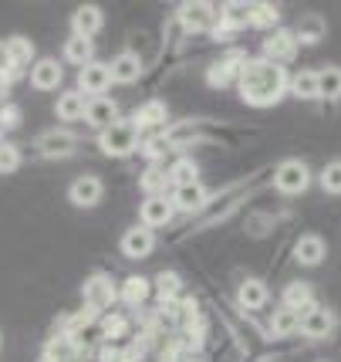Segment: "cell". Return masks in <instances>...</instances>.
<instances>
[{"mask_svg": "<svg viewBox=\"0 0 341 362\" xmlns=\"http://www.w3.org/2000/svg\"><path fill=\"white\" fill-rule=\"evenodd\" d=\"M237 88H240V98L247 105L267 109V105H277L280 98L287 95L291 78H287L284 64H274V62H267V58H247Z\"/></svg>", "mask_w": 341, "mask_h": 362, "instance_id": "1", "label": "cell"}, {"mask_svg": "<svg viewBox=\"0 0 341 362\" xmlns=\"http://www.w3.org/2000/svg\"><path fill=\"white\" fill-rule=\"evenodd\" d=\"M98 146H102L105 156H115V159L128 156V153L139 149V126L119 119V122H112L105 132H98Z\"/></svg>", "mask_w": 341, "mask_h": 362, "instance_id": "2", "label": "cell"}, {"mask_svg": "<svg viewBox=\"0 0 341 362\" xmlns=\"http://www.w3.org/2000/svg\"><path fill=\"white\" fill-rule=\"evenodd\" d=\"M311 183V173L308 166L301 163V159H284L277 170H274V187L280 193H287V197H294V193H304Z\"/></svg>", "mask_w": 341, "mask_h": 362, "instance_id": "3", "label": "cell"}, {"mask_svg": "<svg viewBox=\"0 0 341 362\" xmlns=\"http://www.w3.org/2000/svg\"><path fill=\"white\" fill-rule=\"evenodd\" d=\"M81 298H85V308H92L95 315L98 312H105V308H112V301H115V284H112L109 274H92L88 281H85V288H81Z\"/></svg>", "mask_w": 341, "mask_h": 362, "instance_id": "4", "label": "cell"}, {"mask_svg": "<svg viewBox=\"0 0 341 362\" xmlns=\"http://www.w3.org/2000/svg\"><path fill=\"white\" fill-rule=\"evenodd\" d=\"M37 153L44 159H64V156H71L75 153V146H78V139L68 132V129H47V132H41L37 136Z\"/></svg>", "mask_w": 341, "mask_h": 362, "instance_id": "5", "label": "cell"}, {"mask_svg": "<svg viewBox=\"0 0 341 362\" xmlns=\"http://www.w3.org/2000/svg\"><path fill=\"white\" fill-rule=\"evenodd\" d=\"M109 85H112L109 64L92 62L78 71V92L88 95V98H102V92H109Z\"/></svg>", "mask_w": 341, "mask_h": 362, "instance_id": "6", "label": "cell"}, {"mask_svg": "<svg viewBox=\"0 0 341 362\" xmlns=\"http://www.w3.org/2000/svg\"><path fill=\"white\" fill-rule=\"evenodd\" d=\"M331 329H335V315H331L328 308H321V305H311V308H304V312H301V332H304L308 339H328V335H331Z\"/></svg>", "mask_w": 341, "mask_h": 362, "instance_id": "7", "label": "cell"}, {"mask_svg": "<svg viewBox=\"0 0 341 362\" xmlns=\"http://www.w3.org/2000/svg\"><path fill=\"white\" fill-rule=\"evenodd\" d=\"M294 51H297L294 31H284V28H277L270 37H264V58H267V62H274V64L291 62V58H294Z\"/></svg>", "mask_w": 341, "mask_h": 362, "instance_id": "8", "label": "cell"}, {"mask_svg": "<svg viewBox=\"0 0 341 362\" xmlns=\"http://www.w3.org/2000/svg\"><path fill=\"white\" fill-rule=\"evenodd\" d=\"M102 193H105V187H102V180L98 176H78L75 183H71V189H68V200L75 206H98L102 204Z\"/></svg>", "mask_w": 341, "mask_h": 362, "instance_id": "9", "label": "cell"}, {"mask_svg": "<svg viewBox=\"0 0 341 362\" xmlns=\"http://www.w3.org/2000/svg\"><path fill=\"white\" fill-rule=\"evenodd\" d=\"M172 214H176V206H172L169 197H145V204H142L139 217H142V227H166L172 221Z\"/></svg>", "mask_w": 341, "mask_h": 362, "instance_id": "10", "label": "cell"}, {"mask_svg": "<svg viewBox=\"0 0 341 362\" xmlns=\"http://www.w3.org/2000/svg\"><path fill=\"white\" fill-rule=\"evenodd\" d=\"M85 122L98 132H105L112 122H119V105L112 102V98H88V109H85Z\"/></svg>", "mask_w": 341, "mask_h": 362, "instance_id": "11", "label": "cell"}, {"mask_svg": "<svg viewBox=\"0 0 341 362\" xmlns=\"http://www.w3.org/2000/svg\"><path fill=\"white\" fill-rule=\"evenodd\" d=\"M61 78H64V71L54 58H41V62L31 64V85L37 92H54L61 85Z\"/></svg>", "mask_w": 341, "mask_h": 362, "instance_id": "12", "label": "cell"}, {"mask_svg": "<svg viewBox=\"0 0 341 362\" xmlns=\"http://www.w3.org/2000/svg\"><path fill=\"white\" fill-rule=\"evenodd\" d=\"M155 251V234L149 227H132L122 234V254L125 257H149Z\"/></svg>", "mask_w": 341, "mask_h": 362, "instance_id": "13", "label": "cell"}, {"mask_svg": "<svg viewBox=\"0 0 341 362\" xmlns=\"http://www.w3.org/2000/svg\"><path fill=\"white\" fill-rule=\"evenodd\" d=\"M102 24H105V17H102V11L95 4H81L75 14H71V31L78 37H95V34L102 31Z\"/></svg>", "mask_w": 341, "mask_h": 362, "instance_id": "14", "label": "cell"}, {"mask_svg": "<svg viewBox=\"0 0 341 362\" xmlns=\"http://www.w3.org/2000/svg\"><path fill=\"white\" fill-rule=\"evenodd\" d=\"M244 62H247V58H240V54L223 58V62H217L213 68H210V71H206V81H210L213 88H227V85H233V81H240Z\"/></svg>", "mask_w": 341, "mask_h": 362, "instance_id": "15", "label": "cell"}, {"mask_svg": "<svg viewBox=\"0 0 341 362\" xmlns=\"http://www.w3.org/2000/svg\"><path fill=\"white\" fill-rule=\"evenodd\" d=\"M109 71H112V81L132 85V81H139V75H142V58L132 54V51H125V54H119V58L109 62Z\"/></svg>", "mask_w": 341, "mask_h": 362, "instance_id": "16", "label": "cell"}, {"mask_svg": "<svg viewBox=\"0 0 341 362\" xmlns=\"http://www.w3.org/2000/svg\"><path fill=\"white\" fill-rule=\"evenodd\" d=\"M253 24V4H240V0H233L227 7H220V31H230V28H247Z\"/></svg>", "mask_w": 341, "mask_h": 362, "instance_id": "17", "label": "cell"}, {"mask_svg": "<svg viewBox=\"0 0 341 362\" xmlns=\"http://www.w3.org/2000/svg\"><path fill=\"white\" fill-rule=\"evenodd\" d=\"M179 21H183V28H189V31H206L217 21V11L210 4H183L179 7Z\"/></svg>", "mask_w": 341, "mask_h": 362, "instance_id": "18", "label": "cell"}, {"mask_svg": "<svg viewBox=\"0 0 341 362\" xmlns=\"http://www.w3.org/2000/svg\"><path fill=\"white\" fill-rule=\"evenodd\" d=\"M172 206L176 210H183V214H193V210H200L206 204V189L200 183H186V187H176L172 189Z\"/></svg>", "mask_w": 341, "mask_h": 362, "instance_id": "19", "label": "cell"}, {"mask_svg": "<svg viewBox=\"0 0 341 362\" xmlns=\"http://www.w3.org/2000/svg\"><path fill=\"white\" fill-rule=\"evenodd\" d=\"M325 254H328L325 240H321V237H314V234H304L294 244V257L301 261V264H308V268L321 264V261H325Z\"/></svg>", "mask_w": 341, "mask_h": 362, "instance_id": "20", "label": "cell"}, {"mask_svg": "<svg viewBox=\"0 0 341 362\" xmlns=\"http://www.w3.org/2000/svg\"><path fill=\"white\" fill-rule=\"evenodd\" d=\"M64 62L78 64V68L92 64V62H95V45H92V37H78V34H71V37L64 41Z\"/></svg>", "mask_w": 341, "mask_h": 362, "instance_id": "21", "label": "cell"}, {"mask_svg": "<svg viewBox=\"0 0 341 362\" xmlns=\"http://www.w3.org/2000/svg\"><path fill=\"white\" fill-rule=\"evenodd\" d=\"M85 109H88V98H85L81 92L58 95V105H54L58 119H64V122H78V119H85Z\"/></svg>", "mask_w": 341, "mask_h": 362, "instance_id": "22", "label": "cell"}, {"mask_svg": "<svg viewBox=\"0 0 341 362\" xmlns=\"http://www.w3.org/2000/svg\"><path fill=\"white\" fill-rule=\"evenodd\" d=\"M237 301H240V308H247V312L264 308L267 305V284L257 281V278H247V281L240 284V291H237Z\"/></svg>", "mask_w": 341, "mask_h": 362, "instance_id": "23", "label": "cell"}, {"mask_svg": "<svg viewBox=\"0 0 341 362\" xmlns=\"http://www.w3.org/2000/svg\"><path fill=\"white\" fill-rule=\"evenodd\" d=\"M314 305V291H311L308 281H291L284 288V308H294V312H304Z\"/></svg>", "mask_w": 341, "mask_h": 362, "instance_id": "24", "label": "cell"}, {"mask_svg": "<svg viewBox=\"0 0 341 362\" xmlns=\"http://www.w3.org/2000/svg\"><path fill=\"white\" fill-rule=\"evenodd\" d=\"M7 58H11V68H14V71H20L24 64H31V58H34L31 37H20V34L7 37Z\"/></svg>", "mask_w": 341, "mask_h": 362, "instance_id": "25", "label": "cell"}, {"mask_svg": "<svg viewBox=\"0 0 341 362\" xmlns=\"http://www.w3.org/2000/svg\"><path fill=\"white\" fill-rule=\"evenodd\" d=\"M325 21L318 14H304L301 17V24H297V31H294V37L301 41V45H318L321 37H325Z\"/></svg>", "mask_w": 341, "mask_h": 362, "instance_id": "26", "label": "cell"}, {"mask_svg": "<svg viewBox=\"0 0 341 362\" xmlns=\"http://www.w3.org/2000/svg\"><path fill=\"white\" fill-rule=\"evenodd\" d=\"M270 332H274L277 339L301 332V312H294V308H277L274 318H270Z\"/></svg>", "mask_w": 341, "mask_h": 362, "instance_id": "27", "label": "cell"}, {"mask_svg": "<svg viewBox=\"0 0 341 362\" xmlns=\"http://www.w3.org/2000/svg\"><path fill=\"white\" fill-rule=\"evenodd\" d=\"M119 295H122L125 305H132V308H136V305H142V301L149 298V281L139 278V274H132V278H125L122 281V291H119Z\"/></svg>", "mask_w": 341, "mask_h": 362, "instance_id": "28", "label": "cell"}, {"mask_svg": "<svg viewBox=\"0 0 341 362\" xmlns=\"http://www.w3.org/2000/svg\"><path fill=\"white\" fill-rule=\"evenodd\" d=\"M166 115H169V112H166V102H145V105H142V109H136V119H132V122H136V126H162V122H166Z\"/></svg>", "mask_w": 341, "mask_h": 362, "instance_id": "29", "label": "cell"}, {"mask_svg": "<svg viewBox=\"0 0 341 362\" xmlns=\"http://www.w3.org/2000/svg\"><path fill=\"white\" fill-rule=\"evenodd\" d=\"M287 92L297 95V98H321L318 95V71H297Z\"/></svg>", "mask_w": 341, "mask_h": 362, "instance_id": "30", "label": "cell"}, {"mask_svg": "<svg viewBox=\"0 0 341 362\" xmlns=\"http://www.w3.org/2000/svg\"><path fill=\"white\" fill-rule=\"evenodd\" d=\"M318 95L321 98H341V68H321L318 71Z\"/></svg>", "mask_w": 341, "mask_h": 362, "instance_id": "31", "label": "cell"}, {"mask_svg": "<svg viewBox=\"0 0 341 362\" xmlns=\"http://www.w3.org/2000/svg\"><path fill=\"white\" fill-rule=\"evenodd\" d=\"M166 183H169V173L159 170V166L145 170V176H142V189H145L149 197H166Z\"/></svg>", "mask_w": 341, "mask_h": 362, "instance_id": "32", "label": "cell"}, {"mask_svg": "<svg viewBox=\"0 0 341 362\" xmlns=\"http://www.w3.org/2000/svg\"><path fill=\"white\" fill-rule=\"evenodd\" d=\"M20 170V149L14 142H0V176L17 173Z\"/></svg>", "mask_w": 341, "mask_h": 362, "instance_id": "33", "label": "cell"}, {"mask_svg": "<svg viewBox=\"0 0 341 362\" xmlns=\"http://www.w3.org/2000/svg\"><path fill=\"white\" fill-rule=\"evenodd\" d=\"M280 11L274 4H253V28H274Z\"/></svg>", "mask_w": 341, "mask_h": 362, "instance_id": "34", "label": "cell"}, {"mask_svg": "<svg viewBox=\"0 0 341 362\" xmlns=\"http://www.w3.org/2000/svg\"><path fill=\"white\" fill-rule=\"evenodd\" d=\"M169 180H176V187H186V183H196V163L189 159H179L169 170Z\"/></svg>", "mask_w": 341, "mask_h": 362, "instance_id": "35", "label": "cell"}, {"mask_svg": "<svg viewBox=\"0 0 341 362\" xmlns=\"http://www.w3.org/2000/svg\"><path fill=\"white\" fill-rule=\"evenodd\" d=\"M155 288H159L162 301H176V295H179V278H176L172 271H162V274L155 278Z\"/></svg>", "mask_w": 341, "mask_h": 362, "instance_id": "36", "label": "cell"}, {"mask_svg": "<svg viewBox=\"0 0 341 362\" xmlns=\"http://www.w3.org/2000/svg\"><path fill=\"white\" fill-rule=\"evenodd\" d=\"M321 187H325L328 193H341V159L325 166V173H321Z\"/></svg>", "mask_w": 341, "mask_h": 362, "instance_id": "37", "label": "cell"}, {"mask_svg": "<svg viewBox=\"0 0 341 362\" xmlns=\"http://www.w3.org/2000/svg\"><path fill=\"white\" fill-rule=\"evenodd\" d=\"M125 329H128V322H125L122 315H109L105 322H102V335H105L109 342H112V339H122Z\"/></svg>", "mask_w": 341, "mask_h": 362, "instance_id": "38", "label": "cell"}, {"mask_svg": "<svg viewBox=\"0 0 341 362\" xmlns=\"http://www.w3.org/2000/svg\"><path fill=\"white\" fill-rule=\"evenodd\" d=\"M142 153H145L149 159H159V156H166V153H169V142L162 139V136H152V139L142 142Z\"/></svg>", "mask_w": 341, "mask_h": 362, "instance_id": "39", "label": "cell"}, {"mask_svg": "<svg viewBox=\"0 0 341 362\" xmlns=\"http://www.w3.org/2000/svg\"><path fill=\"white\" fill-rule=\"evenodd\" d=\"M0 126H4V129L20 126V109H17V105H11V102H4V105H0Z\"/></svg>", "mask_w": 341, "mask_h": 362, "instance_id": "40", "label": "cell"}, {"mask_svg": "<svg viewBox=\"0 0 341 362\" xmlns=\"http://www.w3.org/2000/svg\"><path fill=\"white\" fill-rule=\"evenodd\" d=\"M11 68V58H7V41H0V71Z\"/></svg>", "mask_w": 341, "mask_h": 362, "instance_id": "41", "label": "cell"}, {"mask_svg": "<svg viewBox=\"0 0 341 362\" xmlns=\"http://www.w3.org/2000/svg\"><path fill=\"white\" fill-rule=\"evenodd\" d=\"M41 362H58V359H54L51 352H44V356H41Z\"/></svg>", "mask_w": 341, "mask_h": 362, "instance_id": "42", "label": "cell"}, {"mask_svg": "<svg viewBox=\"0 0 341 362\" xmlns=\"http://www.w3.org/2000/svg\"><path fill=\"white\" fill-rule=\"evenodd\" d=\"M0 142H4V126H0Z\"/></svg>", "mask_w": 341, "mask_h": 362, "instance_id": "43", "label": "cell"}, {"mask_svg": "<svg viewBox=\"0 0 341 362\" xmlns=\"http://www.w3.org/2000/svg\"><path fill=\"white\" fill-rule=\"evenodd\" d=\"M176 362H193V359H176Z\"/></svg>", "mask_w": 341, "mask_h": 362, "instance_id": "44", "label": "cell"}, {"mask_svg": "<svg viewBox=\"0 0 341 362\" xmlns=\"http://www.w3.org/2000/svg\"><path fill=\"white\" fill-rule=\"evenodd\" d=\"M0 342H4V335H0Z\"/></svg>", "mask_w": 341, "mask_h": 362, "instance_id": "45", "label": "cell"}]
</instances>
